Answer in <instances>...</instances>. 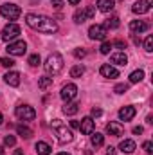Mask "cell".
<instances>
[{
	"instance_id": "8fae6325",
	"label": "cell",
	"mask_w": 153,
	"mask_h": 155,
	"mask_svg": "<svg viewBox=\"0 0 153 155\" xmlns=\"http://www.w3.org/2000/svg\"><path fill=\"white\" fill-rule=\"evenodd\" d=\"M99 72H101V76H103V78H108V79H115V78H119V71H117L115 67H112L110 63L101 65Z\"/></svg>"
},
{
	"instance_id": "484cf974",
	"label": "cell",
	"mask_w": 153,
	"mask_h": 155,
	"mask_svg": "<svg viewBox=\"0 0 153 155\" xmlns=\"http://www.w3.org/2000/svg\"><path fill=\"white\" fill-rule=\"evenodd\" d=\"M121 25V22H119V18L117 16H110L108 20H106V24H105V29L108 31V29H117Z\"/></svg>"
},
{
	"instance_id": "74e56055",
	"label": "cell",
	"mask_w": 153,
	"mask_h": 155,
	"mask_svg": "<svg viewBox=\"0 0 153 155\" xmlns=\"http://www.w3.org/2000/svg\"><path fill=\"white\" fill-rule=\"evenodd\" d=\"M74 56H76V58H85V56H86V51H85V49H76V51H74Z\"/></svg>"
},
{
	"instance_id": "7dc6e473",
	"label": "cell",
	"mask_w": 153,
	"mask_h": 155,
	"mask_svg": "<svg viewBox=\"0 0 153 155\" xmlns=\"http://www.w3.org/2000/svg\"><path fill=\"white\" fill-rule=\"evenodd\" d=\"M0 155H5V152H4V148L0 146Z\"/></svg>"
},
{
	"instance_id": "f1b7e54d",
	"label": "cell",
	"mask_w": 153,
	"mask_h": 155,
	"mask_svg": "<svg viewBox=\"0 0 153 155\" xmlns=\"http://www.w3.org/2000/svg\"><path fill=\"white\" fill-rule=\"evenodd\" d=\"M114 47H112V41H103V45H101V54H110V51H112Z\"/></svg>"
},
{
	"instance_id": "ee69618b",
	"label": "cell",
	"mask_w": 153,
	"mask_h": 155,
	"mask_svg": "<svg viewBox=\"0 0 153 155\" xmlns=\"http://www.w3.org/2000/svg\"><path fill=\"white\" fill-rule=\"evenodd\" d=\"M79 2H81V0H69V4H70V5H77Z\"/></svg>"
},
{
	"instance_id": "30bf717a",
	"label": "cell",
	"mask_w": 153,
	"mask_h": 155,
	"mask_svg": "<svg viewBox=\"0 0 153 155\" xmlns=\"http://www.w3.org/2000/svg\"><path fill=\"white\" fill-rule=\"evenodd\" d=\"M151 5H153V0H137V2L133 4L132 11H133L135 15H144V13H148V11L151 9Z\"/></svg>"
},
{
	"instance_id": "7c38bea8",
	"label": "cell",
	"mask_w": 153,
	"mask_h": 155,
	"mask_svg": "<svg viewBox=\"0 0 153 155\" xmlns=\"http://www.w3.org/2000/svg\"><path fill=\"white\" fill-rule=\"evenodd\" d=\"M106 132H108L110 135H114V137H121L122 132H124V128H122L121 123H117V121H110V123L106 124Z\"/></svg>"
},
{
	"instance_id": "f546056e",
	"label": "cell",
	"mask_w": 153,
	"mask_h": 155,
	"mask_svg": "<svg viewBox=\"0 0 153 155\" xmlns=\"http://www.w3.org/2000/svg\"><path fill=\"white\" fill-rule=\"evenodd\" d=\"M27 61H29V65H33V67H38L40 63H41V60H40V54H31Z\"/></svg>"
},
{
	"instance_id": "f35d334b",
	"label": "cell",
	"mask_w": 153,
	"mask_h": 155,
	"mask_svg": "<svg viewBox=\"0 0 153 155\" xmlns=\"http://www.w3.org/2000/svg\"><path fill=\"white\" fill-rule=\"evenodd\" d=\"M50 4H52L56 9H60V7L63 5V0H50Z\"/></svg>"
},
{
	"instance_id": "bcb514c9",
	"label": "cell",
	"mask_w": 153,
	"mask_h": 155,
	"mask_svg": "<svg viewBox=\"0 0 153 155\" xmlns=\"http://www.w3.org/2000/svg\"><path fill=\"white\" fill-rule=\"evenodd\" d=\"M4 123V116H2V112H0V124Z\"/></svg>"
},
{
	"instance_id": "2e32d148",
	"label": "cell",
	"mask_w": 153,
	"mask_h": 155,
	"mask_svg": "<svg viewBox=\"0 0 153 155\" xmlns=\"http://www.w3.org/2000/svg\"><path fill=\"white\" fill-rule=\"evenodd\" d=\"M79 130H81V134L90 135L94 132V121H92V117H85L81 121V124H79Z\"/></svg>"
},
{
	"instance_id": "d6a6232c",
	"label": "cell",
	"mask_w": 153,
	"mask_h": 155,
	"mask_svg": "<svg viewBox=\"0 0 153 155\" xmlns=\"http://www.w3.org/2000/svg\"><path fill=\"white\" fill-rule=\"evenodd\" d=\"M144 49H146V52H151L153 51V36H148L144 40Z\"/></svg>"
},
{
	"instance_id": "ab89813d",
	"label": "cell",
	"mask_w": 153,
	"mask_h": 155,
	"mask_svg": "<svg viewBox=\"0 0 153 155\" xmlns=\"http://www.w3.org/2000/svg\"><path fill=\"white\" fill-rule=\"evenodd\" d=\"M101 114H103V112H101V108H96V107L92 108V116H94V117H99Z\"/></svg>"
},
{
	"instance_id": "9c48e42d",
	"label": "cell",
	"mask_w": 153,
	"mask_h": 155,
	"mask_svg": "<svg viewBox=\"0 0 153 155\" xmlns=\"http://www.w3.org/2000/svg\"><path fill=\"white\" fill-rule=\"evenodd\" d=\"M60 96H61L63 101H72V99L77 96V87L74 85V83H67V85H63Z\"/></svg>"
},
{
	"instance_id": "c3c4849f",
	"label": "cell",
	"mask_w": 153,
	"mask_h": 155,
	"mask_svg": "<svg viewBox=\"0 0 153 155\" xmlns=\"http://www.w3.org/2000/svg\"><path fill=\"white\" fill-rule=\"evenodd\" d=\"M58 155H70V153H65V152H61V153H58Z\"/></svg>"
},
{
	"instance_id": "ffe728a7",
	"label": "cell",
	"mask_w": 153,
	"mask_h": 155,
	"mask_svg": "<svg viewBox=\"0 0 153 155\" xmlns=\"http://www.w3.org/2000/svg\"><path fill=\"white\" fill-rule=\"evenodd\" d=\"M34 148H36L38 155H50V146H49L47 143H43V141H38V143L34 144Z\"/></svg>"
},
{
	"instance_id": "cb8c5ba5",
	"label": "cell",
	"mask_w": 153,
	"mask_h": 155,
	"mask_svg": "<svg viewBox=\"0 0 153 155\" xmlns=\"http://www.w3.org/2000/svg\"><path fill=\"white\" fill-rule=\"evenodd\" d=\"M38 87L41 88V90H47L49 87H52V78L50 76H43L38 79Z\"/></svg>"
},
{
	"instance_id": "3957f363",
	"label": "cell",
	"mask_w": 153,
	"mask_h": 155,
	"mask_svg": "<svg viewBox=\"0 0 153 155\" xmlns=\"http://www.w3.org/2000/svg\"><path fill=\"white\" fill-rule=\"evenodd\" d=\"M20 13H22V9H20L16 4H11V2H7V4H4V5L0 7V15H2L5 20H16V18L20 16Z\"/></svg>"
},
{
	"instance_id": "ba28073f",
	"label": "cell",
	"mask_w": 153,
	"mask_h": 155,
	"mask_svg": "<svg viewBox=\"0 0 153 155\" xmlns=\"http://www.w3.org/2000/svg\"><path fill=\"white\" fill-rule=\"evenodd\" d=\"M106 35H108V31L105 29V25H99V24H96V25H92V27L88 29L90 40H99V41H103V40H106Z\"/></svg>"
},
{
	"instance_id": "1f68e13d",
	"label": "cell",
	"mask_w": 153,
	"mask_h": 155,
	"mask_svg": "<svg viewBox=\"0 0 153 155\" xmlns=\"http://www.w3.org/2000/svg\"><path fill=\"white\" fill-rule=\"evenodd\" d=\"M126 90H128V85L126 83H119V85H115V88H114L115 94H124Z\"/></svg>"
},
{
	"instance_id": "7402d4cb",
	"label": "cell",
	"mask_w": 153,
	"mask_h": 155,
	"mask_svg": "<svg viewBox=\"0 0 153 155\" xmlns=\"http://www.w3.org/2000/svg\"><path fill=\"white\" fill-rule=\"evenodd\" d=\"M77 110H79V105L77 103H72V101H67V105L63 107V112L67 116H74V114H77Z\"/></svg>"
},
{
	"instance_id": "603a6c76",
	"label": "cell",
	"mask_w": 153,
	"mask_h": 155,
	"mask_svg": "<svg viewBox=\"0 0 153 155\" xmlns=\"http://www.w3.org/2000/svg\"><path fill=\"white\" fill-rule=\"evenodd\" d=\"M90 143H92V146H96V148H99V146H103V143H105V137H103V134H94L92 132V137H90Z\"/></svg>"
},
{
	"instance_id": "e0dca14e",
	"label": "cell",
	"mask_w": 153,
	"mask_h": 155,
	"mask_svg": "<svg viewBox=\"0 0 153 155\" xmlns=\"http://www.w3.org/2000/svg\"><path fill=\"white\" fill-rule=\"evenodd\" d=\"M135 141H132V139H124V141H121V144H119V150L122 152V153H133L135 152Z\"/></svg>"
},
{
	"instance_id": "4316f807",
	"label": "cell",
	"mask_w": 153,
	"mask_h": 155,
	"mask_svg": "<svg viewBox=\"0 0 153 155\" xmlns=\"http://www.w3.org/2000/svg\"><path fill=\"white\" fill-rule=\"evenodd\" d=\"M142 78H144V71H142V69L133 71V72L130 74V83H139V81H142Z\"/></svg>"
},
{
	"instance_id": "7bdbcfd3",
	"label": "cell",
	"mask_w": 153,
	"mask_h": 155,
	"mask_svg": "<svg viewBox=\"0 0 153 155\" xmlns=\"http://www.w3.org/2000/svg\"><path fill=\"white\" fill-rule=\"evenodd\" d=\"M70 126H72V128H79V123H77V121H70Z\"/></svg>"
},
{
	"instance_id": "5b68a950",
	"label": "cell",
	"mask_w": 153,
	"mask_h": 155,
	"mask_svg": "<svg viewBox=\"0 0 153 155\" xmlns=\"http://www.w3.org/2000/svg\"><path fill=\"white\" fill-rule=\"evenodd\" d=\"M18 35H20V25H16L15 22H11V24H7L4 29H2V40L4 41H13L15 38H18Z\"/></svg>"
},
{
	"instance_id": "8992f818",
	"label": "cell",
	"mask_w": 153,
	"mask_h": 155,
	"mask_svg": "<svg viewBox=\"0 0 153 155\" xmlns=\"http://www.w3.org/2000/svg\"><path fill=\"white\" fill-rule=\"evenodd\" d=\"M15 114H16L18 119H22V121H33V119L36 117L34 108H33V107H29V105H20V107H16Z\"/></svg>"
},
{
	"instance_id": "836d02e7",
	"label": "cell",
	"mask_w": 153,
	"mask_h": 155,
	"mask_svg": "<svg viewBox=\"0 0 153 155\" xmlns=\"http://www.w3.org/2000/svg\"><path fill=\"white\" fill-rule=\"evenodd\" d=\"M4 144H5V146H15V144H16V139H15L13 135H5Z\"/></svg>"
},
{
	"instance_id": "44dd1931",
	"label": "cell",
	"mask_w": 153,
	"mask_h": 155,
	"mask_svg": "<svg viewBox=\"0 0 153 155\" xmlns=\"http://www.w3.org/2000/svg\"><path fill=\"white\" fill-rule=\"evenodd\" d=\"M16 132H18V135L24 137V139H31V135H33V130H31L29 126H24V124H18V126H16Z\"/></svg>"
},
{
	"instance_id": "5bb4252c",
	"label": "cell",
	"mask_w": 153,
	"mask_h": 155,
	"mask_svg": "<svg viewBox=\"0 0 153 155\" xmlns=\"http://www.w3.org/2000/svg\"><path fill=\"white\" fill-rule=\"evenodd\" d=\"M4 81H5L9 87H18V85H20V72H16V71H9V72L4 76Z\"/></svg>"
},
{
	"instance_id": "7a4b0ae2",
	"label": "cell",
	"mask_w": 153,
	"mask_h": 155,
	"mask_svg": "<svg viewBox=\"0 0 153 155\" xmlns=\"http://www.w3.org/2000/svg\"><path fill=\"white\" fill-rule=\"evenodd\" d=\"M43 67H45V72H47L49 76H58V74L63 71V56H61L60 52L49 54Z\"/></svg>"
},
{
	"instance_id": "f6af8a7d",
	"label": "cell",
	"mask_w": 153,
	"mask_h": 155,
	"mask_svg": "<svg viewBox=\"0 0 153 155\" xmlns=\"http://www.w3.org/2000/svg\"><path fill=\"white\" fill-rule=\"evenodd\" d=\"M15 155H24V152H22V150H16V152H15Z\"/></svg>"
},
{
	"instance_id": "277c9868",
	"label": "cell",
	"mask_w": 153,
	"mask_h": 155,
	"mask_svg": "<svg viewBox=\"0 0 153 155\" xmlns=\"http://www.w3.org/2000/svg\"><path fill=\"white\" fill-rule=\"evenodd\" d=\"M54 132H56V135H58V141H60L61 144H65V143H70V141L74 139V135H72L70 128H67L65 124L54 123Z\"/></svg>"
},
{
	"instance_id": "83f0119b",
	"label": "cell",
	"mask_w": 153,
	"mask_h": 155,
	"mask_svg": "<svg viewBox=\"0 0 153 155\" xmlns=\"http://www.w3.org/2000/svg\"><path fill=\"white\" fill-rule=\"evenodd\" d=\"M86 20V11L85 9H77L76 13H74V22L76 24H83Z\"/></svg>"
},
{
	"instance_id": "d590c367",
	"label": "cell",
	"mask_w": 153,
	"mask_h": 155,
	"mask_svg": "<svg viewBox=\"0 0 153 155\" xmlns=\"http://www.w3.org/2000/svg\"><path fill=\"white\" fill-rule=\"evenodd\" d=\"M85 11H86V20H88V18H94V16H96V7L88 5V7H86Z\"/></svg>"
},
{
	"instance_id": "e575fe53",
	"label": "cell",
	"mask_w": 153,
	"mask_h": 155,
	"mask_svg": "<svg viewBox=\"0 0 153 155\" xmlns=\"http://www.w3.org/2000/svg\"><path fill=\"white\" fill-rule=\"evenodd\" d=\"M142 148H144V152H146L148 155L153 153V144H151V141H146V143L142 144Z\"/></svg>"
},
{
	"instance_id": "4dcf8cb0",
	"label": "cell",
	"mask_w": 153,
	"mask_h": 155,
	"mask_svg": "<svg viewBox=\"0 0 153 155\" xmlns=\"http://www.w3.org/2000/svg\"><path fill=\"white\" fill-rule=\"evenodd\" d=\"M0 63H2L4 67L11 69V67L15 65V60H13V58H7V56H4V58H0Z\"/></svg>"
},
{
	"instance_id": "4fadbf2b",
	"label": "cell",
	"mask_w": 153,
	"mask_h": 155,
	"mask_svg": "<svg viewBox=\"0 0 153 155\" xmlns=\"http://www.w3.org/2000/svg\"><path fill=\"white\" fill-rule=\"evenodd\" d=\"M137 114V110H135V107H122L121 110H119V119L121 121H132L133 117Z\"/></svg>"
},
{
	"instance_id": "ac0fdd59",
	"label": "cell",
	"mask_w": 153,
	"mask_h": 155,
	"mask_svg": "<svg viewBox=\"0 0 153 155\" xmlns=\"http://www.w3.org/2000/svg\"><path fill=\"white\" fill-rule=\"evenodd\" d=\"M110 61L114 63V65H121V67H124V65H128V56L124 54V52H115L110 56Z\"/></svg>"
},
{
	"instance_id": "6da1fadb",
	"label": "cell",
	"mask_w": 153,
	"mask_h": 155,
	"mask_svg": "<svg viewBox=\"0 0 153 155\" xmlns=\"http://www.w3.org/2000/svg\"><path fill=\"white\" fill-rule=\"evenodd\" d=\"M25 24L34 29V31H40V33H47V35H52L58 31V24L49 18V16H43V15H34V13H29L25 16Z\"/></svg>"
},
{
	"instance_id": "d6986e66",
	"label": "cell",
	"mask_w": 153,
	"mask_h": 155,
	"mask_svg": "<svg viewBox=\"0 0 153 155\" xmlns=\"http://www.w3.org/2000/svg\"><path fill=\"white\" fill-rule=\"evenodd\" d=\"M114 7H115L114 0H97V9L103 11V13H110Z\"/></svg>"
},
{
	"instance_id": "d4e9b609",
	"label": "cell",
	"mask_w": 153,
	"mask_h": 155,
	"mask_svg": "<svg viewBox=\"0 0 153 155\" xmlns=\"http://www.w3.org/2000/svg\"><path fill=\"white\" fill-rule=\"evenodd\" d=\"M83 74H85V67L81 63H77V65H74L70 69V78H81Z\"/></svg>"
},
{
	"instance_id": "52a82bcc",
	"label": "cell",
	"mask_w": 153,
	"mask_h": 155,
	"mask_svg": "<svg viewBox=\"0 0 153 155\" xmlns=\"http://www.w3.org/2000/svg\"><path fill=\"white\" fill-rule=\"evenodd\" d=\"M25 51H27V43H25L24 40L11 41V43L7 45V52H9L11 56H24Z\"/></svg>"
},
{
	"instance_id": "9a60e30c",
	"label": "cell",
	"mask_w": 153,
	"mask_h": 155,
	"mask_svg": "<svg viewBox=\"0 0 153 155\" xmlns=\"http://www.w3.org/2000/svg\"><path fill=\"white\" fill-rule=\"evenodd\" d=\"M130 29L133 33H144L150 29V24H146L144 20H133V22H130Z\"/></svg>"
},
{
	"instance_id": "8d00e7d4",
	"label": "cell",
	"mask_w": 153,
	"mask_h": 155,
	"mask_svg": "<svg viewBox=\"0 0 153 155\" xmlns=\"http://www.w3.org/2000/svg\"><path fill=\"white\" fill-rule=\"evenodd\" d=\"M112 47H117V49H126V43H124L122 40H115L114 43H112Z\"/></svg>"
},
{
	"instance_id": "b9f144b4",
	"label": "cell",
	"mask_w": 153,
	"mask_h": 155,
	"mask_svg": "<svg viewBox=\"0 0 153 155\" xmlns=\"http://www.w3.org/2000/svg\"><path fill=\"white\" fill-rule=\"evenodd\" d=\"M106 155H115V148L114 146H108V148H106Z\"/></svg>"
},
{
	"instance_id": "60d3db41",
	"label": "cell",
	"mask_w": 153,
	"mask_h": 155,
	"mask_svg": "<svg viewBox=\"0 0 153 155\" xmlns=\"http://www.w3.org/2000/svg\"><path fill=\"white\" fill-rule=\"evenodd\" d=\"M142 132H144L142 126H135V128H133V134H135V135H139V134H142Z\"/></svg>"
}]
</instances>
